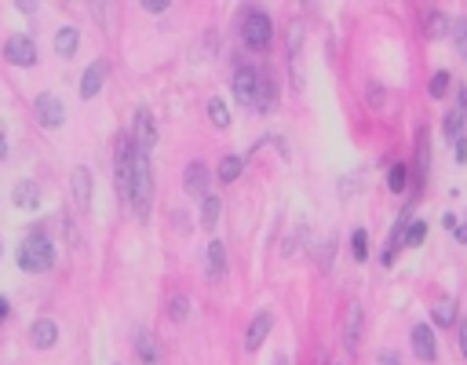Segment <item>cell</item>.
I'll use <instances>...</instances> for the list:
<instances>
[{
    "label": "cell",
    "instance_id": "obj_1",
    "mask_svg": "<svg viewBox=\"0 0 467 365\" xmlns=\"http://www.w3.org/2000/svg\"><path fill=\"white\" fill-rule=\"evenodd\" d=\"M51 263H55V249H51V241L41 230L29 234L19 245V267L26 274H44V270H51Z\"/></svg>",
    "mask_w": 467,
    "mask_h": 365
},
{
    "label": "cell",
    "instance_id": "obj_2",
    "mask_svg": "<svg viewBox=\"0 0 467 365\" xmlns=\"http://www.w3.org/2000/svg\"><path fill=\"white\" fill-rule=\"evenodd\" d=\"M241 41L248 51H267L270 41H274V26H270V15L252 8V11H245L241 19Z\"/></svg>",
    "mask_w": 467,
    "mask_h": 365
},
{
    "label": "cell",
    "instance_id": "obj_3",
    "mask_svg": "<svg viewBox=\"0 0 467 365\" xmlns=\"http://www.w3.org/2000/svg\"><path fill=\"white\" fill-rule=\"evenodd\" d=\"M34 117H37V125L41 128H58L62 120H66V106H62V99L58 96H51V91H44V96H37V103H34Z\"/></svg>",
    "mask_w": 467,
    "mask_h": 365
},
{
    "label": "cell",
    "instance_id": "obj_4",
    "mask_svg": "<svg viewBox=\"0 0 467 365\" xmlns=\"http://www.w3.org/2000/svg\"><path fill=\"white\" fill-rule=\"evenodd\" d=\"M256 96H260V73L252 66H241L234 73V99L245 106H256Z\"/></svg>",
    "mask_w": 467,
    "mask_h": 365
},
{
    "label": "cell",
    "instance_id": "obj_5",
    "mask_svg": "<svg viewBox=\"0 0 467 365\" xmlns=\"http://www.w3.org/2000/svg\"><path fill=\"white\" fill-rule=\"evenodd\" d=\"M153 143H158V132H153V117H150V110H135V135H132L135 154H146V158H150Z\"/></svg>",
    "mask_w": 467,
    "mask_h": 365
},
{
    "label": "cell",
    "instance_id": "obj_6",
    "mask_svg": "<svg viewBox=\"0 0 467 365\" xmlns=\"http://www.w3.org/2000/svg\"><path fill=\"white\" fill-rule=\"evenodd\" d=\"M4 58H8L11 66H34V63H37V44L19 34V37H11V41L4 44Z\"/></svg>",
    "mask_w": 467,
    "mask_h": 365
},
{
    "label": "cell",
    "instance_id": "obj_7",
    "mask_svg": "<svg viewBox=\"0 0 467 365\" xmlns=\"http://www.w3.org/2000/svg\"><path fill=\"white\" fill-rule=\"evenodd\" d=\"M106 73H110V63H106V58H96V63L84 70V77H81V96H84V99H96L99 91H103Z\"/></svg>",
    "mask_w": 467,
    "mask_h": 365
},
{
    "label": "cell",
    "instance_id": "obj_8",
    "mask_svg": "<svg viewBox=\"0 0 467 365\" xmlns=\"http://www.w3.org/2000/svg\"><path fill=\"white\" fill-rule=\"evenodd\" d=\"M208 179H212V172L205 168V161H194L190 168H186V179H183V187H186V194L190 197H208Z\"/></svg>",
    "mask_w": 467,
    "mask_h": 365
},
{
    "label": "cell",
    "instance_id": "obj_9",
    "mask_svg": "<svg viewBox=\"0 0 467 365\" xmlns=\"http://www.w3.org/2000/svg\"><path fill=\"white\" fill-rule=\"evenodd\" d=\"M413 351H416V358L420 361H434L438 358V344H434V332H431V325H413Z\"/></svg>",
    "mask_w": 467,
    "mask_h": 365
},
{
    "label": "cell",
    "instance_id": "obj_10",
    "mask_svg": "<svg viewBox=\"0 0 467 365\" xmlns=\"http://www.w3.org/2000/svg\"><path fill=\"white\" fill-rule=\"evenodd\" d=\"M270 329H274V314H270V311H260V314L252 318V325H248L245 347H248V351H260V347H263V340L270 336Z\"/></svg>",
    "mask_w": 467,
    "mask_h": 365
},
{
    "label": "cell",
    "instance_id": "obj_11",
    "mask_svg": "<svg viewBox=\"0 0 467 365\" xmlns=\"http://www.w3.org/2000/svg\"><path fill=\"white\" fill-rule=\"evenodd\" d=\"M29 340H34V347H37V351H48V347H55V344H58V322H51V318H41V322L34 325V332H29Z\"/></svg>",
    "mask_w": 467,
    "mask_h": 365
},
{
    "label": "cell",
    "instance_id": "obj_12",
    "mask_svg": "<svg viewBox=\"0 0 467 365\" xmlns=\"http://www.w3.org/2000/svg\"><path fill=\"white\" fill-rule=\"evenodd\" d=\"M358 336H361V303H351L347 307V329H344L347 351H358Z\"/></svg>",
    "mask_w": 467,
    "mask_h": 365
},
{
    "label": "cell",
    "instance_id": "obj_13",
    "mask_svg": "<svg viewBox=\"0 0 467 365\" xmlns=\"http://www.w3.org/2000/svg\"><path fill=\"white\" fill-rule=\"evenodd\" d=\"M77 41H81V29H77V26H62V29H58V37H55V51H58V58H73Z\"/></svg>",
    "mask_w": 467,
    "mask_h": 365
},
{
    "label": "cell",
    "instance_id": "obj_14",
    "mask_svg": "<svg viewBox=\"0 0 467 365\" xmlns=\"http://www.w3.org/2000/svg\"><path fill=\"white\" fill-rule=\"evenodd\" d=\"M70 179H73V201L88 208V201H91V172L81 165V168H73Z\"/></svg>",
    "mask_w": 467,
    "mask_h": 365
},
{
    "label": "cell",
    "instance_id": "obj_15",
    "mask_svg": "<svg viewBox=\"0 0 467 365\" xmlns=\"http://www.w3.org/2000/svg\"><path fill=\"white\" fill-rule=\"evenodd\" d=\"M223 274H227V252H223L220 241H212V245H208V278L220 282Z\"/></svg>",
    "mask_w": 467,
    "mask_h": 365
},
{
    "label": "cell",
    "instance_id": "obj_16",
    "mask_svg": "<svg viewBox=\"0 0 467 365\" xmlns=\"http://www.w3.org/2000/svg\"><path fill=\"white\" fill-rule=\"evenodd\" d=\"M11 197H15L19 208H37L41 205V187H37V182H19Z\"/></svg>",
    "mask_w": 467,
    "mask_h": 365
},
{
    "label": "cell",
    "instance_id": "obj_17",
    "mask_svg": "<svg viewBox=\"0 0 467 365\" xmlns=\"http://www.w3.org/2000/svg\"><path fill=\"white\" fill-rule=\"evenodd\" d=\"M431 322H434V325H446V329H449V325L456 322V303H453L449 296H442V299H438V303H434V307H431Z\"/></svg>",
    "mask_w": 467,
    "mask_h": 365
},
{
    "label": "cell",
    "instance_id": "obj_18",
    "mask_svg": "<svg viewBox=\"0 0 467 365\" xmlns=\"http://www.w3.org/2000/svg\"><path fill=\"white\" fill-rule=\"evenodd\" d=\"M241 168H245V161L234 158V154H227V158L220 161V172H215V179H220V182H234V179L241 175Z\"/></svg>",
    "mask_w": 467,
    "mask_h": 365
},
{
    "label": "cell",
    "instance_id": "obj_19",
    "mask_svg": "<svg viewBox=\"0 0 467 365\" xmlns=\"http://www.w3.org/2000/svg\"><path fill=\"white\" fill-rule=\"evenodd\" d=\"M208 117H212V125L215 128H230V110H227V103L223 99H208Z\"/></svg>",
    "mask_w": 467,
    "mask_h": 365
},
{
    "label": "cell",
    "instance_id": "obj_20",
    "mask_svg": "<svg viewBox=\"0 0 467 365\" xmlns=\"http://www.w3.org/2000/svg\"><path fill=\"white\" fill-rule=\"evenodd\" d=\"M220 205H223V201H220V197H212V194L201 201V223H205V230H212V227H215V216H220Z\"/></svg>",
    "mask_w": 467,
    "mask_h": 365
},
{
    "label": "cell",
    "instance_id": "obj_21",
    "mask_svg": "<svg viewBox=\"0 0 467 365\" xmlns=\"http://www.w3.org/2000/svg\"><path fill=\"white\" fill-rule=\"evenodd\" d=\"M139 358L143 365H158V344H153L150 332H139Z\"/></svg>",
    "mask_w": 467,
    "mask_h": 365
},
{
    "label": "cell",
    "instance_id": "obj_22",
    "mask_svg": "<svg viewBox=\"0 0 467 365\" xmlns=\"http://www.w3.org/2000/svg\"><path fill=\"white\" fill-rule=\"evenodd\" d=\"M446 29H449V19H446L442 11H431V15H427V37H431V41L446 37Z\"/></svg>",
    "mask_w": 467,
    "mask_h": 365
},
{
    "label": "cell",
    "instance_id": "obj_23",
    "mask_svg": "<svg viewBox=\"0 0 467 365\" xmlns=\"http://www.w3.org/2000/svg\"><path fill=\"white\" fill-rule=\"evenodd\" d=\"M449 84H453V77H449L446 70H438V73L431 77V88H427L431 99H446V96H449Z\"/></svg>",
    "mask_w": 467,
    "mask_h": 365
},
{
    "label": "cell",
    "instance_id": "obj_24",
    "mask_svg": "<svg viewBox=\"0 0 467 365\" xmlns=\"http://www.w3.org/2000/svg\"><path fill=\"white\" fill-rule=\"evenodd\" d=\"M406 182H409V168H406V165H394V168L387 172V187H391L394 194L406 190Z\"/></svg>",
    "mask_w": 467,
    "mask_h": 365
},
{
    "label": "cell",
    "instance_id": "obj_25",
    "mask_svg": "<svg viewBox=\"0 0 467 365\" xmlns=\"http://www.w3.org/2000/svg\"><path fill=\"white\" fill-rule=\"evenodd\" d=\"M424 237H427V223H424V220H416V223L406 227V245L416 249V245H424Z\"/></svg>",
    "mask_w": 467,
    "mask_h": 365
},
{
    "label": "cell",
    "instance_id": "obj_26",
    "mask_svg": "<svg viewBox=\"0 0 467 365\" xmlns=\"http://www.w3.org/2000/svg\"><path fill=\"white\" fill-rule=\"evenodd\" d=\"M351 249H354V259L365 263V256H369V234H365V230H354V234H351Z\"/></svg>",
    "mask_w": 467,
    "mask_h": 365
},
{
    "label": "cell",
    "instance_id": "obj_27",
    "mask_svg": "<svg viewBox=\"0 0 467 365\" xmlns=\"http://www.w3.org/2000/svg\"><path fill=\"white\" fill-rule=\"evenodd\" d=\"M446 135H449V139H460V135H463V113H460V110L446 117Z\"/></svg>",
    "mask_w": 467,
    "mask_h": 365
},
{
    "label": "cell",
    "instance_id": "obj_28",
    "mask_svg": "<svg viewBox=\"0 0 467 365\" xmlns=\"http://www.w3.org/2000/svg\"><path fill=\"white\" fill-rule=\"evenodd\" d=\"M186 311H190V303H186V296H172V303H168V314H172V322H183V318H186Z\"/></svg>",
    "mask_w": 467,
    "mask_h": 365
},
{
    "label": "cell",
    "instance_id": "obj_29",
    "mask_svg": "<svg viewBox=\"0 0 467 365\" xmlns=\"http://www.w3.org/2000/svg\"><path fill=\"white\" fill-rule=\"evenodd\" d=\"M453 37H456L460 48H467V19H460V22L453 26Z\"/></svg>",
    "mask_w": 467,
    "mask_h": 365
},
{
    "label": "cell",
    "instance_id": "obj_30",
    "mask_svg": "<svg viewBox=\"0 0 467 365\" xmlns=\"http://www.w3.org/2000/svg\"><path fill=\"white\" fill-rule=\"evenodd\" d=\"M143 8H146V11H165L168 0H143Z\"/></svg>",
    "mask_w": 467,
    "mask_h": 365
},
{
    "label": "cell",
    "instance_id": "obj_31",
    "mask_svg": "<svg viewBox=\"0 0 467 365\" xmlns=\"http://www.w3.org/2000/svg\"><path fill=\"white\" fill-rule=\"evenodd\" d=\"M380 365H401V358L394 351H380Z\"/></svg>",
    "mask_w": 467,
    "mask_h": 365
},
{
    "label": "cell",
    "instance_id": "obj_32",
    "mask_svg": "<svg viewBox=\"0 0 467 365\" xmlns=\"http://www.w3.org/2000/svg\"><path fill=\"white\" fill-rule=\"evenodd\" d=\"M456 161H467V139L463 135L456 139Z\"/></svg>",
    "mask_w": 467,
    "mask_h": 365
},
{
    "label": "cell",
    "instance_id": "obj_33",
    "mask_svg": "<svg viewBox=\"0 0 467 365\" xmlns=\"http://www.w3.org/2000/svg\"><path fill=\"white\" fill-rule=\"evenodd\" d=\"M460 354L467 358V322H460Z\"/></svg>",
    "mask_w": 467,
    "mask_h": 365
},
{
    "label": "cell",
    "instance_id": "obj_34",
    "mask_svg": "<svg viewBox=\"0 0 467 365\" xmlns=\"http://www.w3.org/2000/svg\"><path fill=\"white\" fill-rule=\"evenodd\" d=\"M453 234H456L460 245H467V223H456V230H453Z\"/></svg>",
    "mask_w": 467,
    "mask_h": 365
},
{
    "label": "cell",
    "instance_id": "obj_35",
    "mask_svg": "<svg viewBox=\"0 0 467 365\" xmlns=\"http://www.w3.org/2000/svg\"><path fill=\"white\" fill-rule=\"evenodd\" d=\"M442 223H446L449 230H456V216H453V212H446V216H442Z\"/></svg>",
    "mask_w": 467,
    "mask_h": 365
},
{
    "label": "cell",
    "instance_id": "obj_36",
    "mask_svg": "<svg viewBox=\"0 0 467 365\" xmlns=\"http://www.w3.org/2000/svg\"><path fill=\"white\" fill-rule=\"evenodd\" d=\"M460 113L467 117V88H460Z\"/></svg>",
    "mask_w": 467,
    "mask_h": 365
},
{
    "label": "cell",
    "instance_id": "obj_37",
    "mask_svg": "<svg viewBox=\"0 0 467 365\" xmlns=\"http://www.w3.org/2000/svg\"><path fill=\"white\" fill-rule=\"evenodd\" d=\"M8 311H11V307H8V299H4V296H0V322H4V318H8Z\"/></svg>",
    "mask_w": 467,
    "mask_h": 365
},
{
    "label": "cell",
    "instance_id": "obj_38",
    "mask_svg": "<svg viewBox=\"0 0 467 365\" xmlns=\"http://www.w3.org/2000/svg\"><path fill=\"white\" fill-rule=\"evenodd\" d=\"M8 154V139H4V132H0V158Z\"/></svg>",
    "mask_w": 467,
    "mask_h": 365
},
{
    "label": "cell",
    "instance_id": "obj_39",
    "mask_svg": "<svg viewBox=\"0 0 467 365\" xmlns=\"http://www.w3.org/2000/svg\"><path fill=\"white\" fill-rule=\"evenodd\" d=\"M274 365H289V358H285V354H282V358H277V361H274Z\"/></svg>",
    "mask_w": 467,
    "mask_h": 365
}]
</instances>
